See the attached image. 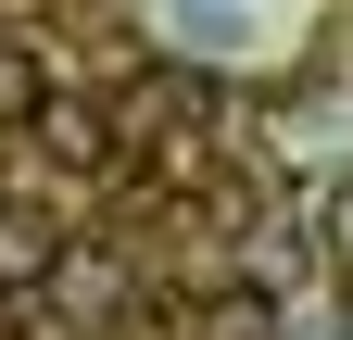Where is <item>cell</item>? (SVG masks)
I'll return each instance as SVG.
<instances>
[{
	"instance_id": "6da1fadb",
	"label": "cell",
	"mask_w": 353,
	"mask_h": 340,
	"mask_svg": "<svg viewBox=\"0 0 353 340\" xmlns=\"http://www.w3.org/2000/svg\"><path fill=\"white\" fill-rule=\"evenodd\" d=\"M51 265H63V227L38 215V202H13V215H0V290H38Z\"/></svg>"
},
{
	"instance_id": "7a4b0ae2",
	"label": "cell",
	"mask_w": 353,
	"mask_h": 340,
	"mask_svg": "<svg viewBox=\"0 0 353 340\" xmlns=\"http://www.w3.org/2000/svg\"><path fill=\"white\" fill-rule=\"evenodd\" d=\"M51 114V63L38 51H0V126H38Z\"/></svg>"
},
{
	"instance_id": "3957f363",
	"label": "cell",
	"mask_w": 353,
	"mask_h": 340,
	"mask_svg": "<svg viewBox=\"0 0 353 340\" xmlns=\"http://www.w3.org/2000/svg\"><path fill=\"white\" fill-rule=\"evenodd\" d=\"M38 139H51V164H101V151H114V139H101V114H76V101L38 114Z\"/></svg>"
},
{
	"instance_id": "277c9868",
	"label": "cell",
	"mask_w": 353,
	"mask_h": 340,
	"mask_svg": "<svg viewBox=\"0 0 353 340\" xmlns=\"http://www.w3.org/2000/svg\"><path fill=\"white\" fill-rule=\"evenodd\" d=\"M202 340H278V315H265V290H240V303H214Z\"/></svg>"
}]
</instances>
